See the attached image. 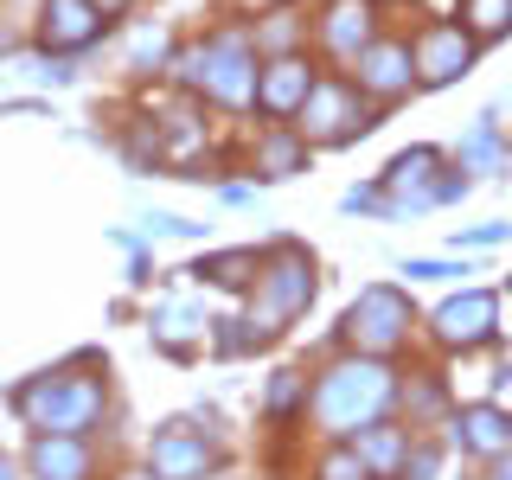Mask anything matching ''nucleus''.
Returning a JSON list of instances; mask_svg holds the SVG:
<instances>
[{
  "instance_id": "nucleus-18",
  "label": "nucleus",
  "mask_w": 512,
  "mask_h": 480,
  "mask_svg": "<svg viewBox=\"0 0 512 480\" xmlns=\"http://www.w3.org/2000/svg\"><path fill=\"white\" fill-rule=\"evenodd\" d=\"M199 276H212L218 288H244L250 276H263V263H256L250 250H224V256H212V263H199Z\"/></svg>"
},
{
  "instance_id": "nucleus-2",
  "label": "nucleus",
  "mask_w": 512,
  "mask_h": 480,
  "mask_svg": "<svg viewBox=\"0 0 512 480\" xmlns=\"http://www.w3.org/2000/svg\"><path fill=\"white\" fill-rule=\"evenodd\" d=\"M20 410L45 436H84V429L103 416V378H77V372H52L32 391H20Z\"/></svg>"
},
{
  "instance_id": "nucleus-23",
  "label": "nucleus",
  "mask_w": 512,
  "mask_h": 480,
  "mask_svg": "<svg viewBox=\"0 0 512 480\" xmlns=\"http://www.w3.org/2000/svg\"><path fill=\"white\" fill-rule=\"evenodd\" d=\"M295 404H301V378L276 372V384H269V410H295Z\"/></svg>"
},
{
  "instance_id": "nucleus-21",
  "label": "nucleus",
  "mask_w": 512,
  "mask_h": 480,
  "mask_svg": "<svg viewBox=\"0 0 512 480\" xmlns=\"http://www.w3.org/2000/svg\"><path fill=\"white\" fill-rule=\"evenodd\" d=\"M295 7H276V13H269V26L263 32H256V45H263V52H288V45H295Z\"/></svg>"
},
{
  "instance_id": "nucleus-16",
  "label": "nucleus",
  "mask_w": 512,
  "mask_h": 480,
  "mask_svg": "<svg viewBox=\"0 0 512 480\" xmlns=\"http://www.w3.org/2000/svg\"><path fill=\"white\" fill-rule=\"evenodd\" d=\"M90 32H96L90 0H45V39L52 45H84Z\"/></svg>"
},
{
  "instance_id": "nucleus-27",
  "label": "nucleus",
  "mask_w": 512,
  "mask_h": 480,
  "mask_svg": "<svg viewBox=\"0 0 512 480\" xmlns=\"http://www.w3.org/2000/svg\"><path fill=\"white\" fill-rule=\"evenodd\" d=\"M0 480H13V468H7V461H0Z\"/></svg>"
},
{
  "instance_id": "nucleus-1",
  "label": "nucleus",
  "mask_w": 512,
  "mask_h": 480,
  "mask_svg": "<svg viewBox=\"0 0 512 480\" xmlns=\"http://www.w3.org/2000/svg\"><path fill=\"white\" fill-rule=\"evenodd\" d=\"M391 404V372H384L378 359H346V365H333L327 378H320V391H314V410H320V423L327 429H359V423H372V416Z\"/></svg>"
},
{
  "instance_id": "nucleus-19",
  "label": "nucleus",
  "mask_w": 512,
  "mask_h": 480,
  "mask_svg": "<svg viewBox=\"0 0 512 480\" xmlns=\"http://www.w3.org/2000/svg\"><path fill=\"white\" fill-rule=\"evenodd\" d=\"M256 167H263L269 180H288V173L301 167V141H295V135H263V148H256Z\"/></svg>"
},
{
  "instance_id": "nucleus-14",
  "label": "nucleus",
  "mask_w": 512,
  "mask_h": 480,
  "mask_svg": "<svg viewBox=\"0 0 512 480\" xmlns=\"http://www.w3.org/2000/svg\"><path fill=\"white\" fill-rule=\"evenodd\" d=\"M32 474L39 480H84L90 474V455L77 436H39L32 442Z\"/></svg>"
},
{
  "instance_id": "nucleus-4",
  "label": "nucleus",
  "mask_w": 512,
  "mask_h": 480,
  "mask_svg": "<svg viewBox=\"0 0 512 480\" xmlns=\"http://www.w3.org/2000/svg\"><path fill=\"white\" fill-rule=\"evenodd\" d=\"M180 77L192 90H212L218 103H250L256 96V64H250L244 39H212V45H199V52H186Z\"/></svg>"
},
{
  "instance_id": "nucleus-10",
  "label": "nucleus",
  "mask_w": 512,
  "mask_h": 480,
  "mask_svg": "<svg viewBox=\"0 0 512 480\" xmlns=\"http://www.w3.org/2000/svg\"><path fill=\"white\" fill-rule=\"evenodd\" d=\"M308 90H314V77H308V64H301V58H276V64L263 71V84H256L263 109H276V116H301Z\"/></svg>"
},
{
  "instance_id": "nucleus-12",
  "label": "nucleus",
  "mask_w": 512,
  "mask_h": 480,
  "mask_svg": "<svg viewBox=\"0 0 512 480\" xmlns=\"http://www.w3.org/2000/svg\"><path fill=\"white\" fill-rule=\"evenodd\" d=\"M455 442L474 448V455H506V448H512V416L500 404H474V410H461Z\"/></svg>"
},
{
  "instance_id": "nucleus-15",
  "label": "nucleus",
  "mask_w": 512,
  "mask_h": 480,
  "mask_svg": "<svg viewBox=\"0 0 512 480\" xmlns=\"http://www.w3.org/2000/svg\"><path fill=\"white\" fill-rule=\"evenodd\" d=\"M327 45L333 52H365L372 45V7L365 0H333V13H327Z\"/></svg>"
},
{
  "instance_id": "nucleus-24",
  "label": "nucleus",
  "mask_w": 512,
  "mask_h": 480,
  "mask_svg": "<svg viewBox=\"0 0 512 480\" xmlns=\"http://www.w3.org/2000/svg\"><path fill=\"white\" fill-rule=\"evenodd\" d=\"M436 474V448H416V455H404V480H429Z\"/></svg>"
},
{
  "instance_id": "nucleus-11",
  "label": "nucleus",
  "mask_w": 512,
  "mask_h": 480,
  "mask_svg": "<svg viewBox=\"0 0 512 480\" xmlns=\"http://www.w3.org/2000/svg\"><path fill=\"white\" fill-rule=\"evenodd\" d=\"M442 167V154L436 148H410V154H397L391 160V192H397V205H436L442 199V186H429V173Z\"/></svg>"
},
{
  "instance_id": "nucleus-7",
  "label": "nucleus",
  "mask_w": 512,
  "mask_h": 480,
  "mask_svg": "<svg viewBox=\"0 0 512 480\" xmlns=\"http://www.w3.org/2000/svg\"><path fill=\"white\" fill-rule=\"evenodd\" d=\"M493 314H500V301H493L487 288H468V295H455V301L436 308V340L468 352V346H480L493 333Z\"/></svg>"
},
{
  "instance_id": "nucleus-20",
  "label": "nucleus",
  "mask_w": 512,
  "mask_h": 480,
  "mask_svg": "<svg viewBox=\"0 0 512 480\" xmlns=\"http://www.w3.org/2000/svg\"><path fill=\"white\" fill-rule=\"evenodd\" d=\"M512 26V0H468V32L474 39H500Z\"/></svg>"
},
{
  "instance_id": "nucleus-29",
  "label": "nucleus",
  "mask_w": 512,
  "mask_h": 480,
  "mask_svg": "<svg viewBox=\"0 0 512 480\" xmlns=\"http://www.w3.org/2000/svg\"><path fill=\"white\" fill-rule=\"evenodd\" d=\"M506 378H512V372H506Z\"/></svg>"
},
{
  "instance_id": "nucleus-17",
  "label": "nucleus",
  "mask_w": 512,
  "mask_h": 480,
  "mask_svg": "<svg viewBox=\"0 0 512 480\" xmlns=\"http://www.w3.org/2000/svg\"><path fill=\"white\" fill-rule=\"evenodd\" d=\"M352 455H359L365 461V474H397V468H404V429H359V448H352Z\"/></svg>"
},
{
  "instance_id": "nucleus-22",
  "label": "nucleus",
  "mask_w": 512,
  "mask_h": 480,
  "mask_svg": "<svg viewBox=\"0 0 512 480\" xmlns=\"http://www.w3.org/2000/svg\"><path fill=\"white\" fill-rule=\"evenodd\" d=\"M320 480H372V474H365V461L352 455V448H333V455L320 461Z\"/></svg>"
},
{
  "instance_id": "nucleus-3",
  "label": "nucleus",
  "mask_w": 512,
  "mask_h": 480,
  "mask_svg": "<svg viewBox=\"0 0 512 480\" xmlns=\"http://www.w3.org/2000/svg\"><path fill=\"white\" fill-rule=\"evenodd\" d=\"M314 295V263L301 250H282L276 263L256 276V308H250V340H269V333H282L288 320L308 308Z\"/></svg>"
},
{
  "instance_id": "nucleus-5",
  "label": "nucleus",
  "mask_w": 512,
  "mask_h": 480,
  "mask_svg": "<svg viewBox=\"0 0 512 480\" xmlns=\"http://www.w3.org/2000/svg\"><path fill=\"white\" fill-rule=\"evenodd\" d=\"M404 327H410V301L397 295V288H365V295L352 301V314H346L352 346H365V352H391L404 340Z\"/></svg>"
},
{
  "instance_id": "nucleus-25",
  "label": "nucleus",
  "mask_w": 512,
  "mask_h": 480,
  "mask_svg": "<svg viewBox=\"0 0 512 480\" xmlns=\"http://www.w3.org/2000/svg\"><path fill=\"white\" fill-rule=\"evenodd\" d=\"M90 7H96V13H122L128 0H90Z\"/></svg>"
},
{
  "instance_id": "nucleus-8",
  "label": "nucleus",
  "mask_w": 512,
  "mask_h": 480,
  "mask_svg": "<svg viewBox=\"0 0 512 480\" xmlns=\"http://www.w3.org/2000/svg\"><path fill=\"white\" fill-rule=\"evenodd\" d=\"M474 58V39L461 26H429L423 39H416V71H423V84H448V77H461Z\"/></svg>"
},
{
  "instance_id": "nucleus-26",
  "label": "nucleus",
  "mask_w": 512,
  "mask_h": 480,
  "mask_svg": "<svg viewBox=\"0 0 512 480\" xmlns=\"http://www.w3.org/2000/svg\"><path fill=\"white\" fill-rule=\"evenodd\" d=\"M493 480H512V461H500V468H493Z\"/></svg>"
},
{
  "instance_id": "nucleus-28",
  "label": "nucleus",
  "mask_w": 512,
  "mask_h": 480,
  "mask_svg": "<svg viewBox=\"0 0 512 480\" xmlns=\"http://www.w3.org/2000/svg\"><path fill=\"white\" fill-rule=\"evenodd\" d=\"M128 480H154V474H128Z\"/></svg>"
},
{
  "instance_id": "nucleus-6",
  "label": "nucleus",
  "mask_w": 512,
  "mask_h": 480,
  "mask_svg": "<svg viewBox=\"0 0 512 480\" xmlns=\"http://www.w3.org/2000/svg\"><path fill=\"white\" fill-rule=\"evenodd\" d=\"M352 128H372L359 96H352L346 84H314L308 103H301V135L308 141H346Z\"/></svg>"
},
{
  "instance_id": "nucleus-13",
  "label": "nucleus",
  "mask_w": 512,
  "mask_h": 480,
  "mask_svg": "<svg viewBox=\"0 0 512 480\" xmlns=\"http://www.w3.org/2000/svg\"><path fill=\"white\" fill-rule=\"evenodd\" d=\"M359 84L378 96H397L410 84V45H365L359 52Z\"/></svg>"
},
{
  "instance_id": "nucleus-9",
  "label": "nucleus",
  "mask_w": 512,
  "mask_h": 480,
  "mask_svg": "<svg viewBox=\"0 0 512 480\" xmlns=\"http://www.w3.org/2000/svg\"><path fill=\"white\" fill-rule=\"evenodd\" d=\"M212 468V442L205 436H186V429H167L154 442V480H199Z\"/></svg>"
}]
</instances>
